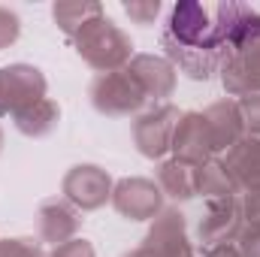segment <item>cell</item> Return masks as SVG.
Instances as JSON below:
<instances>
[{"label": "cell", "instance_id": "1", "mask_svg": "<svg viewBox=\"0 0 260 257\" xmlns=\"http://www.w3.org/2000/svg\"><path fill=\"white\" fill-rule=\"evenodd\" d=\"M164 58L194 82H209L224 64V46L218 40L209 9L197 0H179L160 34Z\"/></svg>", "mask_w": 260, "mask_h": 257}, {"label": "cell", "instance_id": "2", "mask_svg": "<svg viewBox=\"0 0 260 257\" xmlns=\"http://www.w3.org/2000/svg\"><path fill=\"white\" fill-rule=\"evenodd\" d=\"M73 49L76 55L97 73H112V70H124L130 64L133 52V40L103 12L97 18H91L76 37H73Z\"/></svg>", "mask_w": 260, "mask_h": 257}, {"label": "cell", "instance_id": "3", "mask_svg": "<svg viewBox=\"0 0 260 257\" xmlns=\"http://www.w3.org/2000/svg\"><path fill=\"white\" fill-rule=\"evenodd\" d=\"M91 106L100 115L109 118H124V115H142L148 97L142 94L139 82L130 76V70H112V73H97L94 82L88 85Z\"/></svg>", "mask_w": 260, "mask_h": 257}, {"label": "cell", "instance_id": "4", "mask_svg": "<svg viewBox=\"0 0 260 257\" xmlns=\"http://www.w3.org/2000/svg\"><path fill=\"white\" fill-rule=\"evenodd\" d=\"M121 257H197L194 245L188 239V221H185V215L179 209H173V206L164 209L151 221L142 245L124 251Z\"/></svg>", "mask_w": 260, "mask_h": 257}, {"label": "cell", "instance_id": "5", "mask_svg": "<svg viewBox=\"0 0 260 257\" xmlns=\"http://www.w3.org/2000/svg\"><path fill=\"white\" fill-rule=\"evenodd\" d=\"M212 21H215L218 40L224 46V58L245 52L251 46H260V12L254 6L239 3V0L218 3L212 12Z\"/></svg>", "mask_w": 260, "mask_h": 257}, {"label": "cell", "instance_id": "6", "mask_svg": "<svg viewBox=\"0 0 260 257\" xmlns=\"http://www.w3.org/2000/svg\"><path fill=\"white\" fill-rule=\"evenodd\" d=\"M112 176L97 164H76L61 179V194L79 212H97L112 200Z\"/></svg>", "mask_w": 260, "mask_h": 257}, {"label": "cell", "instance_id": "7", "mask_svg": "<svg viewBox=\"0 0 260 257\" xmlns=\"http://www.w3.org/2000/svg\"><path fill=\"white\" fill-rule=\"evenodd\" d=\"M179 109L173 103H157L151 106L148 112L136 115L133 118V145L142 157L148 160H164L170 154V145H173V130L179 121Z\"/></svg>", "mask_w": 260, "mask_h": 257}, {"label": "cell", "instance_id": "8", "mask_svg": "<svg viewBox=\"0 0 260 257\" xmlns=\"http://www.w3.org/2000/svg\"><path fill=\"white\" fill-rule=\"evenodd\" d=\"M112 209L127 218V221H154L164 212V194L157 188L154 179L142 176H127L118 179L112 188Z\"/></svg>", "mask_w": 260, "mask_h": 257}, {"label": "cell", "instance_id": "9", "mask_svg": "<svg viewBox=\"0 0 260 257\" xmlns=\"http://www.w3.org/2000/svg\"><path fill=\"white\" fill-rule=\"evenodd\" d=\"M49 91L46 73L34 64H9L0 67V97L6 115H15L34 103H40Z\"/></svg>", "mask_w": 260, "mask_h": 257}, {"label": "cell", "instance_id": "10", "mask_svg": "<svg viewBox=\"0 0 260 257\" xmlns=\"http://www.w3.org/2000/svg\"><path fill=\"white\" fill-rule=\"evenodd\" d=\"M245 227V218H242V206H239V194L236 197H227V200H215L206 206V215L200 218V227H197V236L203 245H227V242H236L239 233Z\"/></svg>", "mask_w": 260, "mask_h": 257}, {"label": "cell", "instance_id": "11", "mask_svg": "<svg viewBox=\"0 0 260 257\" xmlns=\"http://www.w3.org/2000/svg\"><path fill=\"white\" fill-rule=\"evenodd\" d=\"M170 154L182 164H191V167H200L206 164L209 157H215V148H212V136H209V127H206V118L203 112H182L179 121H176V130H173V145H170Z\"/></svg>", "mask_w": 260, "mask_h": 257}, {"label": "cell", "instance_id": "12", "mask_svg": "<svg viewBox=\"0 0 260 257\" xmlns=\"http://www.w3.org/2000/svg\"><path fill=\"white\" fill-rule=\"evenodd\" d=\"M130 76L139 82L142 94L148 97V103H167V97H173L176 82H179V70L170 64L164 55H148L139 52L130 58Z\"/></svg>", "mask_w": 260, "mask_h": 257}, {"label": "cell", "instance_id": "13", "mask_svg": "<svg viewBox=\"0 0 260 257\" xmlns=\"http://www.w3.org/2000/svg\"><path fill=\"white\" fill-rule=\"evenodd\" d=\"M221 85L230 97H248V94H260V46H251L245 52L227 55L224 64L218 70Z\"/></svg>", "mask_w": 260, "mask_h": 257}, {"label": "cell", "instance_id": "14", "mask_svg": "<svg viewBox=\"0 0 260 257\" xmlns=\"http://www.w3.org/2000/svg\"><path fill=\"white\" fill-rule=\"evenodd\" d=\"M79 209L70 206L67 200H46L40 209H37V233H40V242H49L52 248L64 245L70 239H76L79 233Z\"/></svg>", "mask_w": 260, "mask_h": 257}, {"label": "cell", "instance_id": "15", "mask_svg": "<svg viewBox=\"0 0 260 257\" xmlns=\"http://www.w3.org/2000/svg\"><path fill=\"white\" fill-rule=\"evenodd\" d=\"M203 118H206V127H209V136H212L215 154L233 148V145L245 136V121H242L239 103H236L233 97H224V100L209 103V106L203 109Z\"/></svg>", "mask_w": 260, "mask_h": 257}, {"label": "cell", "instance_id": "16", "mask_svg": "<svg viewBox=\"0 0 260 257\" xmlns=\"http://www.w3.org/2000/svg\"><path fill=\"white\" fill-rule=\"evenodd\" d=\"M227 176L233 179L236 194L260 191V139L257 136H242L233 148L224 151L221 157Z\"/></svg>", "mask_w": 260, "mask_h": 257}, {"label": "cell", "instance_id": "17", "mask_svg": "<svg viewBox=\"0 0 260 257\" xmlns=\"http://www.w3.org/2000/svg\"><path fill=\"white\" fill-rule=\"evenodd\" d=\"M194 170L191 164H182L176 157H164L157 164V173H154V182L164 197L176 200V203H185V200H194L197 197V185H194Z\"/></svg>", "mask_w": 260, "mask_h": 257}, {"label": "cell", "instance_id": "18", "mask_svg": "<svg viewBox=\"0 0 260 257\" xmlns=\"http://www.w3.org/2000/svg\"><path fill=\"white\" fill-rule=\"evenodd\" d=\"M58 121H61V106L52 97H43L40 103H34V106H27V109H21V112L12 115L15 130L24 133V136H30V139L49 136L52 130L58 127Z\"/></svg>", "mask_w": 260, "mask_h": 257}, {"label": "cell", "instance_id": "19", "mask_svg": "<svg viewBox=\"0 0 260 257\" xmlns=\"http://www.w3.org/2000/svg\"><path fill=\"white\" fill-rule=\"evenodd\" d=\"M194 185H197V197H203L206 203L236 197V185H233V179L227 176L221 157H209L206 164L197 167L194 170Z\"/></svg>", "mask_w": 260, "mask_h": 257}, {"label": "cell", "instance_id": "20", "mask_svg": "<svg viewBox=\"0 0 260 257\" xmlns=\"http://www.w3.org/2000/svg\"><path fill=\"white\" fill-rule=\"evenodd\" d=\"M97 15H103V6L100 3H94V0H64V3H55L52 6V18H55V24L64 30L67 37L73 40L91 18H97Z\"/></svg>", "mask_w": 260, "mask_h": 257}, {"label": "cell", "instance_id": "21", "mask_svg": "<svg viewBox=\"0 0 260 257\" xmlns=\"http://www.w3.org/2000/svg\"><path fill=\"white\" fill-rule=\"evenodd\" d=\"M124 12H127L130 21H136L142 27H151L160 15V0H127Z\"/></svg>", "mask_w": 260, "mask_h": 257}, {"label": "cell", "instance_id": "22", "mask_svg": "<svg viewBox=\"0 0 260 257\" xmlns=\"http://www.w3.org/2000/svg\"><path fill=\"white\" fill-rule=\"evenodd\" d=\"M18 37H21V18H18V12L9 9V6H0V52L9 49V46H15Z\"/></svg>", "mask_w": 260, "mask_h": 257}, {"label": "cell", "instance_id": "23", "mask_svg": "<svg viewBox=\"0 0 260 257\" xmlns=\"http://www.w3.org/2000/svg\"><path fill=\"white\" fill-rule=\"evenodd\" d=\"M0 257H46V254H43L40 242L15 236V239H0Z\"/></svg>", "mask_w": 260, "mask_h": 257}, {"label": "cell", "instance_id": "24", "mask_svg": "<svg viewBox=\"0 0 260 257\" xmlns=\"http://www.w3.org/2000/svg\"><path fill=\"white\" fill-rule=\"evenodd\" d=\"M236 103H239V112H242V121H245V136L260 139V94L239 97Z\"/></svg>", "mask_w": 260, "mask_h": 257}, {"label": "cell", "instance_id": "25", "mask_svg": "<svg viewBox=\"0 0 260 257\" xmlns=\"http://www.w3.org/2000/svg\"><path fill=\"white\" fill-rule=\"evenodd\" d=\"M236 248H239L242 257H260V221L242 227V233L236 239Z\"/></svg>", "mask_w": 260, "mask_h": 257}, {"label": "cell", "instance_id": "26", "mask_svg": "<svg viewBox=\"0 0 260 257\" xmlns=\"http://www.w3.org/2000/svg\"><path fill=\"white\" fill-rule=\"evenodd\" d=\"M49 257H97V251H94V245L88 242V239H70V242H64V245H58V248H52V254Z\"/></svg>", "mask_w": 260, "mask_h": 257}, {"label": "cell", "instance_id": "27", "mask_svg": "<svg viewBox=\"0 0 260 257\" xmlns=\"http://www.w3.org/2000/svg\"><path fill=\"white\" fill-rule=\"evenodd\" d=\"M239 206H242V218H245V224L260 221V191L239 194Z\"/></svg>", "mask_w": 260, "mask_h": 257}, {"label": "cell", "instance_id": "28", "mask_svg": "<svg viewBox=\"0 0 260 257\" xmlns=\"http://www.w3.org/2000/svg\"><path fill=\"white\" fill-rule=\"evenodd\" d=\"M203 257H242V254H239L236 242H227V245H212V248H206Z\"/></svg>", "mask_w": 260, "mask_h": 257}, {"label": "cell", "instance_id": "29", "mask_svg": "<svg viewBox=\"0 0 260 257\" xmlns=\"http://www.w3.org/2000/svg\"><path fill=\"white\" fill-rule=\"evenodd\" d=\"M3 142H6V136H3V127H0V151H3Z\"/></svg>", "mask_w": 260, "mask_h": 257}, {"label": "cell", "instance_id": "30", "mask_svg": "<svg viewBox=\"0 0 260 257\" xmlns=\"http://www.w3.org/2000/svg\"><path fill=\"white\" fill-rule=\"evenodd\" d=\"M3 115H6V109H3V97H0V118H3Z\"/></svg>", "mask_w": 260, "mask_h": 257}]
</instances>
